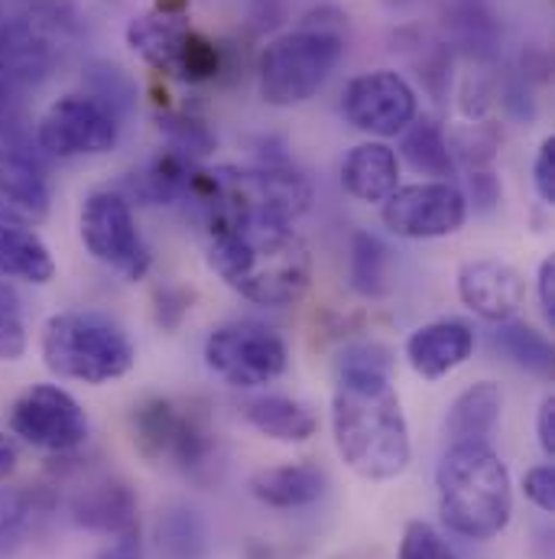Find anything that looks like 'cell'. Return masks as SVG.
Wrapping results in <instances>:
<instances>
[{"instance_id": "obj_35", "label": "cell", "mask_w": 555, "mask_h": 559, "mask_svg": "<svg viewBox=\"0 0 555 559\" xmlns=\"http://www.w3.org/2000/svg\"><path fill=\"white\" fill-rule=\"evenodd\" d=\"M192 302H195V293L189 286H179V283H162L156 286L153 293V319L162 332H176L182 325V319L192 312Z\"/></svg>"}, {"instance_id": "obj_12", "label": "cell", "mask_w": 555, "mask_h": 559, "mask_svg": "<svg viewBox=\"0 0 555 559\" xmlns=\"http://www.w3.org/2000/svg\"><path fill=\"white\" fill-rule=\"evenodd\" d=\"M413 85L390 69L364 72L341 92V111L348 124L371 138H397L417 121Z\"/></svg>"}, {"instance_id": "obj_37", "label": "cell", "mask_w": 555, "mask_h": 559, "mask_svg": "<svg viewBox=\"0 0 555 559\" xmlns=\"http://www.w3.org/2000/svg\"><path fill=\"white\" fill-rule=\"evenodd\" d=\"M451 156L458 153L471 169H484L491 159H494V150H497V134L494 128L487 124H471L468 131H458L451 143H448Z\"/></svg>"}, {"instance_id": "obj_2", "label": "cell", "mask_w": 555, "mask_h": 559, "mask_svg": "<svg viewBox=\"0 0 555 559\" xmlns=\"http://www.w3.org/2000/svg\"><path fill=\"white\" fill-rule=\"evenodd\" d=\"M208 264L234 293L257 306H292L312 283V258L289 225H208Z\"/></svg>"}, {"instance_id": "obj_38", "label": "cell", "mask_w": 555, "mask_h": 559, "mask_svg": "<svg viewBox=\"0 0 555 559\" xmlns=\"http://www.w3.org/2000/svg\"><path fill=\"white\" fill-rule=\"evenodd\" d=\"M468 195H471L474 212H481V215L494 212L497 202H500V182H497V176L491 169H471L468 173Z\"/></svg>"}, {"instance_id": "obj_11", "label": "cell", "mask_w": 555, "mask_h": 559, "mask_svg": "<svg viewBox=\"0 0 555 559\" xmlns=\"http://www.w3.org/2000/svg\"><path fill=\"white\" fill-rule=\"evenodd\" d=\"M10 429L36 449L72 452L88 439V417L69 391L56 384H33L13 401Z\"/></svg>"}, {"instance_id": "obj_13", "label": "cell", "mask_w": 555, "mask_h": 559, "mask_svg": "<svg viewBox=\"0 0 555 559\" xmlns=\"http://www.w3.org/2000/svg\"><path fill=\"white\" fill-rule=\"evenodd\" d=\"M192 29L185 0H159L128 23V46L153 72L176 79Z\"/></svg>"}, {"instance_id": "obj_15", "label": "cell", "mask_w": 555, "mask_h": 559, "mask_svg": "<svg viewBox=\"0 0 555 559\" xmlns=\"http://www.w3.org/2000/svg\"><path fill=\"white\" fill-rule=\"evenodd\" d=\"M458 296L461 302L487 322H507L520 312L527 283L517 267L497 258L471 261L458 271Z\"/></svg>"}, {"instance_id": "obj_30", "label": "cell", "mask_w": 555, "mask_h": 559, "mask_svg": "<svg viewBox=\"0 0 555 559\" xmlns=\"http://www.w3.org/2000/svg\"><path fill=\"white\" fill-rule=\"evenodd\" d=\"M400 153L422 176H435V179L448 182V176L455 173V156L448 150V138L442 134V128L435 121H413L403 131Z\"/></svg>"}, {"instance_id": "obj_1", "label": "cell", "mask_w": 555, "mask_h": 559, "mask_svg": "<svg viewBox=\"0 0 555 559\" xmlns=\"http://www.w3.org/2000/svg\"><path fill=\"white\" fill-rule=\"evenodd\" d=\"M390 374L394 355L377 342L348 345L341 352L331 397L335 449L341 462L367 481H390L403 475L413 459L410 426Z\"/></svg>"}, {"instance_id": "obj_10", "label": "cell", "mask_w": 555, "mask_h": 559, "mask_svg": "<svg viewBox=\"0 0 555 559\" xmlns=\"http://www.w3.org/2000/svg\"><path fill=\"white\" fill-rule=\"evenodd\" d=\"M381 218L384 225L410 241H432V238H448L468 222V199L458 186L432 179L394 189L381 202Z\"/></svg>"}, {"instance_id": "obj_5", "label": "cell", "mask_w": 555, "mask_h": 559, "mask_svg": "<svg viewBox=\"0 0 555 559\" xmlns=\"http://www.w3.org/2000/svg\"><path fill=\"white\" fill-rule=\"evenodd\" d=\"M345 52H348V16L331 3L309 10L295 29L277 36L264 49L257 62V82L264 102L274 108L305 105L322 92V85L341 66Z\"/></svg>"}, {"instance_id": "obj_20", "label": "cell", "mask_w": 555, "mask_h": 559, "mask_svg": "<svg viewBox=\"0 0 555 559\" xmlns=\"http://www.w3.org/2000/svg\"><path fill=\"white\" fill-rule=\"evenodd\" d=\"M251 495L277 511H295V508H309L315 504L325 488L328 478L318 465L312 462H289V465H277V468H264L251 478Z\"/></svg>"}, {"instance_id": "obj_21", "label": "cell", "mask_w": 555, "mask_h": 559, "mask_svg": "<svg viewBox=\"0 0 555 559\" xmlns=\"http://www.w3.org/2000/svg\"><path fill=\"white\" fill-rule=\"evenodd\" d=\"M192 173H195V159L166 146L124 179L121 195L146 202V205H172V202H182L189 195Z\"/></svg>"}, {"instance_id": "obj_44", "label": "cell", "mask_w": 555, "mask_h": 559, "mask_svg": "<svg viewBox=\"0 0 555 559\" xmlns=\"http://www.w3.org/2000/svg\"><path fill=\"white\" fill-rule=\"evenodd\" d=\"M279 16H282V0H257L254 13H251L254 29H274L279 23Z\"/></svg>"}, {"instance_id": "obj_16", "label": "cell", "mask_w": 555, "mask_h": 559, "mask_svg": "<svg viewBox=\"0 0 555 559\" xmlns=\"http://www.w3.org/2000/svg\"><path fill=\"white\" fill-rule=\"evenodd\" d=\"M49 186L36 159L0 146V222L36 228L49 218Z\"/></svg>"}, {"instance_id": "obj_7", "label": "cell", "mask_w": 555, "mask_h": 559, "mask_svg": "<svg viewBox=\"0 0 555 559\" xmlns=\"http://www.w3.org/2000/svg\"><path fill=\"white\" fill-rule=\"evenodd\" d=\"M205 365L231 388L254 391L286 374L289 348L277 329L264 322H228L218 325L205 342Z\"/></svg>"}, {"instance_id": "obj_27", "label": "cell", "mask_w": 555, "mask_h": 559, "mask_svg": "<svg viewBox=\"0 0 555 559\" xmlns=\"http://www.w3.org/2000/svg\"><path fill=\"white\" fill-rule=\"evenodd\" d=\"M179 407L182 401H172V397H146L134 407L131 436H134V449L146 462H162L169 455L176 423H179Z\"/></svg>"}, {"instance_id": "obj_3", "label": "cell", "mask_w": 555, "mask_h": 559, "mask_svg": "<svg viewBox=\"0 0 555 559\" xmlns=\"http://www.w3.org/2000/svg\"><path fill=\"white\" fill-rule=\"evenodd\" d=\"M185 202L198 205L208 225L264 222L289 225L312 205L309 182L286 163L195 169Z\"/></svg>"}, {"instance_id": "obj_43", "label": "cell", "mask_w": 555, "mask_h": 559, "mask_svg": "<svg viewBox=\"0 0 555 559\" xmlns=\"http://www.w3.org/2000/svg\"><path fill=\"white\" fill-rule=\"evenodd\" d=\"M98 559H143V547H140V531L137 534H124L114 537V544L108 550H101Z\"/></svg>"}, {"instance_id": "obj_25", "label": "cell", "mask_w": 555, "mask_h": 559, "mask_svg": "<svg viewBox=\"0 0 555 559\" xmlns=\"http://www.w3.org/2000/svg\"><path fill=\"white\" fill-rule=\"evenodd\" d=\"M244 417L261 436L277 439V442H305L318 429V417L309 404L292 401V397H279V394L248 401Z\"/></svg>"}, {"instance_id": "obj_19", "label": "cell", "mask_w": 555, "mask_h": 559, "mask_svg": "<svg viewBox=\"0 0 555 559\" xmlns=\"http://www.w3.org/2000/svg\"><path fill=\"white\" fill-rule=\"evenodd\" d=\"M341 186L358 202H367V205L384 202L394 189H400L397 153L381 140H367L354 146L341 163Z\"/></svg>"}, {"instance_id": "obj_9", "label": "cell", "mask_w": 555, "mask_h": 559, "mask_svg": "<svg viewBox=\"0 0 555 559\" xmlns=\"http://www.w3.org/2000/svg\"><path fill=\"white\" fill-rule=\"evenodd\" d=\"M121 140V115L88 92L62 95L36 121V146L59 159L101 156Z\"/></svg>"}, {"instance_id": "obj_41", "label": "cell", "mask_w": 555, "mask_h": 559, "mask_svg": "<svg viewBox=\"0 0 555 559\" xmlns=\"http://www.w3.org/2000/svg\"><path fill=\"white\" fill-rule=\"evenodd\" d=\"M536 439H540V449L546 452V459H555V394H550V397L540 404Z\"/></svg>"}, {"instance_id": "obj_14", "label": "cell", "mask_w": 555, "mask_h": 559, "mask_svg": "<svg viewBox=\"0 0 555 559\" xmlns=\"http://www.w3.org/2000/svg\"><path fill=\"white\" fill-rule=\"evenodd\" d=\"M62 43L65 39L39 26L26 13L7 20L0 26V79L16 88L43 85L59 66Z\"/></svg>"}, {"instance_id": "obj_31", "label": "cell", "mask_w": 555, "mask_h": 559, "mask_svg": "<svg viewBox=\"0 0 555 559\" xmlns=\"http://www.w3.org/2000/svg\"><path fill=\"white\" fill-rule=\"evenodd\" d=\"M156 121H159V131L169 140V150H176L189 159L208 156L218 146V138L212 134V128L189 111H162V115H156Z\"/></svg>"}, {"instance_id": "obj_36", "label": "cell", "mask_w": 555, "mask_h": 559, "mask_svg": "<svg viewBox=\"0 0 555 559\" xmlns=\"http://www.w3.org/2000/svg\"><path fill=\"white\" fill-rule=\"evenodd\" d=\"M400 559H458V554L432 524L410 521L400 540Z\"/></svg>"}, {"instance_id": "obj_8", "label": "cell", "mask_w": 555, "mask_h": 559, "mask_svg": "<svg viewBox=\"0 0 555 559\" xmlns=\"http://www.w3.org/2000/svg\"><path fill=\"white\" fill-rule=\"evenodd\" d=\"M79 231L98 264L111 267L124 280H143L149 274V245L140 235L131 199H124L118 189H98L85 199Z\"/></svg>"}, {"instance_id": "obj_32", "label": "cell", "mask_w": 555, "mask_h": 559, "mask_svg": "<svg viewBox=\"0 0 555 559\" xmlns=\"http://www.w3.org/2000/svg\"><path fill=\"white\" fill-rule=\"evenodd\" d=\"M0 138L7 140V150H16L23 156H29L26 153L29 140H36V128H33L26 102H23V88L10 85L3 79H0Z\"/></svg>"}, {"instance_id": "obj_17", "label": "cell", "mask_w": 555, "mask_h": 559, "mask_svg": "<svg viewBox=\"0 0 555 559\" xmlns=\"http://www.w3.org/2000/svg\"><path fill=\"white\" fill-rule=\"evenodd\" d=\"M474 355V332L461 319H435L407 338V361L422 381H442Z\"/></svg>"}, {"instance_id": "obj_23", "label": "cell", "mask_w": 555, "mask_h": 559, "mask_svg": "<svg viewBox=\"0 0 555 559\" xmlns=\"http://www.w3.org/2000/svg\"><path fill=\"white\" fill-rule=\"evenodd\" d=\"M218 449V432H215V419L212 407L202 397H189L179 407V423H176V436L169 445V455L176 468H182L185 475H198L202 468L212 465Z\"/></svg>"}, {"instance_id": "obj_42", "label": "cell", "mask_w": 555, "mask_h": 559, "mask_svg": "<svg viewBox=\"0 0 555 559\" xmlns=\"http://www.w3.org/2000/svg\"><path fill=\"white\" fill-rule=\"evenodd\" d=\"M536 289H540V309L543 316L555 322V258H546L536 274Z\"/></svg>"}, {"instance_id": "obj_39", "label": "cell", "mask_w": 555, "mask_h": 559, "mask_svg": "<svg viewBox=\"0 0 555 559\" xmlns=\"http://www.w3.org/2000/svg\"><path fill=\"white\" fill-rule=\"evenodd\" d=\"M523 491H527V498L540 508V511H546V514H553L555 511V468L553 465H536V468H530L527 475H523Z\"/></svg>"}, {"instance_id": "obj_22", "label": "cell", "mask_w": 555, "mask_h": 559, "mask_svg": "<svg viewBox=\"0 0 555 559\" xmlns=\"http://www.w3.org/2000/svg\"><path fill=\"white\" fill-rule=\"evenodd\" d=\"M500 411H504V397H500V388L494 381L471 384L448 407V419H445L448 442L451 445H458V442H491V436H494V429L500 423Z\"/></svg>"}, {"instance_id": "obj_18", "label": "cell", "mask_w": 555, "mask_h": 559, "mask_svg": "<svg viewBox=\"0 0 555 559\" xmlns=\"http://www.w3.org/2000/svg\"><path fill=\"white\" fill-rule=\"evenodd\" d=\"M72 521L85 531L124 537L137 534V498L128 481L121 478H98L75 491L72 498Z\"/></svg>"}, {"instance_id": "obj_33", "label": "cell", "mask_w": 555, "mask_h": 559, "mask_svg": "<svg viewBox=\"0 0 555 559\" xmlns=\"http://www.w3.org/2000/svg\"><path fill=\"white\" fill-rule=\"evenodd\" d=\"M29 335L23 319V302L10 283L0 280V361H20L26 355Z\"/></svg>"}, {"instance_id": "obj_6", "label": "cell", "mask_w": 555, "mask_h": 559, "mask_svg": "<svg viewBox=\"0 0 555 559\" xmlns=\"http://www.w3.org/2000/svg\"><path fill=\"white\" fill-rule=\"evenodd\" d=\"M43 361L56 378L111 384L131 374L137 352L128 332L98 312H59L43 329Z\"/></svg>"}, {"instance_id": "obj_4", "label": "cell", "mask_w": 555, "mask_h": 559, "mask_svg": "<svg viewBox=\"0 0 555 559\" xmlns=\"http://www.w3.org/2000/svg\"><path fill=\"white\" fill-rule=\"evenodd\" d=\"M442 524L468 540H494L514 514V488L504 459L491 442L448 445L435 468Z\"/></svg>"}, {"instance_id": "obj_40", "label": "cell", "mask_w": 555, "mask_h": 559, "mask_svg": "<svg viewBox=\"0 0 555 559\" xmlns=\"http://www.w3.org/2000/svg\"><path fill=\"white\" fill-rule=\"evenodd\" d=\"M533 186L546 205H555V138L540 143L536 163H533Z\"/></svg>"}, {"instance_id": "obj_24", "label": "cell", "mask_w": 555, "mask_h": 559, "mask_svg": "<svg viewBox=\"0 0 555 559\" xmlns=\"http://www.w3.org/2000/svg\"><path fill=\"white\" fill-rule=\"evenodd\" d=\"M0 277L33 286H43L56 277V261L33 228L0 222Z\"/></svg>"}, {"instance_id": "obj_28", "label": "cell", "mask_w": 555, "mask_h": 559, "mask_svg": "<svg viewBox=\"0 0 555 559\" xmlns=\"http://www.w3.org/2000/svg\"><path fill=\"white\" fill-rule=\"evenodd\" d=\"M351 289L364 299H381L394 289L390 283V248L371 235L358 231L351 238Z\"/></svg>"}, {"instance_id": "obj_26", "label": "cell", "mask_w": 555, "mask_h": 559, "mask_svg": "<svg viewBox=\"0 0 555 559\" xmlns=\"http://www.w3.org/2000/svg\"><path fill=\"white\" fill-rule=\"evenodd\" d=\"M212 547L205 518L189 504H169L156 518V550L162 559H205Z\"/></svg>"}, {"instance_id": "obj_29", "label": "cell", "mask_w": 555, "mask_h": 559, "mask_svg": "<svg viewBox=\"0 0 555 559\" xmlns=\"http://www.w3.org/2000/svg\"><path fill=\"white\" fill-rule=\"evenodd\" d=\"M494 348H500L517 368H523L530 374H540V378L553 374V345L543 332H536L527 322H514V319L497 322Z\"/></svg>"}, {"instance_id": "obj_34", "label": "cell", "mask_w": 555, "mask_h": 559, "mask_svg": "<svg viewBox=\"0 0 555 559\" xmlns=\"http://www.w3.org/2000/svg\"><path fill=\"white\" fill-rule=\"evenodd\" d=\"M85 79H88V88H92L88 95H95V98H101L105 105H111L121 118L134 108L137 88H134V82L124 75V69L108 66V62H95V66H88Z\"/></svg>"}, {"instance_id": "obj_45", "label": "cell", "mask_w": 555, "mask_h": 559, "mask_svg": "<svg viewBox=\"0 0 555 559\" xmlns=\"http://www.w3.org/2000/svg\"><path fill=\"white\" fill-rule=\"evenodd\" d=\"M13 468H16V449H13V442L0 432V481H7V478L13 475Z\"/></svg>"}]
</instances>
